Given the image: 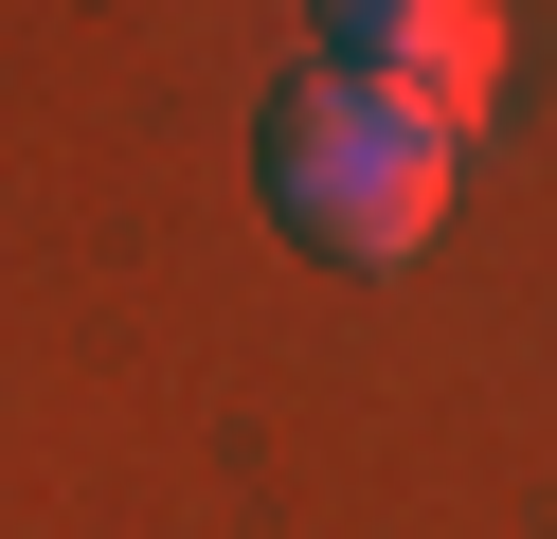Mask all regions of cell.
<instances>
[{"mask_svg": "<svg viewBox=\"0 0 557 539\" xmlns=\"http://www.w3.org/2000/svg\"><path fill=\"white\" fill-rule=\"evenodd\" d=\"M449 144H468V126H432V108L377 90V72H288L270 126H252V162H270V216H288L306 252L413 270V252L449 234Z\"/></svg>", "mask_w": 557, "mask_h": 539, "instance_id": "cell-1", "label": "cell"}, {"mask_svg": "<svg viewBox=\"0 0 557 539\" xmlns=\"http://www.w3.org/2000/svg\"><path fill=\"white\" fill-rule=\"evenodd\" d=\"M324 72H377L432 126H468L504 90V0H324Z\"/></svg>", "mask_w": 557, "mask_h": 539, "instance_id": "cell-2", "label": "cell"}]
</instances>
